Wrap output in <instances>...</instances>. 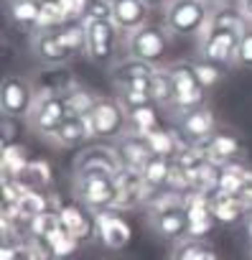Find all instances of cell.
Returning <instances> with one entry per match:
<instances>
[{"mask_svg": "<svg viewBox=\"0 0 252 260\" xmlns=\"http://www.w3.org/2000/svg\"><path fill=\"white\" fill-rule=\"evenodd\" d=\"M211 16L206 0H168L163 11V26L173 39H199Z\"/></svg>", "mask_w": 252, "mask_h": 260, "instance_id": "6da1fadb", "label": "cell"}, {"mask_svg": "<svg viewBox=\"0 0 252 260\" xmlns=\"http://www.w3.org/2000/svg\"><path fill=\"white\" fill-rule=\"evenodd\" d=\"M171 39L173 36L163 23H146L143 28H138L128 36L125 54L133 59H140V61H148L153 67H161L168 56Z\"/></svg>", "mask_w": 252, "mask_h": 260, "instance_id": "7a4b0ae2", "label": "cell"}, {"mask_svg": "<svg viewBox=\"0 0 252 260\" xmlns=\"http://www.w3.org/2000/svg\"><path fill=\"white\" fill-rule=\"evenodd\" d=\"M74 202H82L84 207H89L92 212H102V209H112L117 202V181L112 174H84V176H74Z\"/></svg>", "mask_w": 252, "mask_h": 260, "instance_id": "3957f363", "label": "cell"}, {"mask_svg": "<svg viewBox=\"0 0 252 260\" xmlns=\"http://www.w3.org/2000/svg\"><path fill=\"white\" fill-rule=\"evenodd\" d=\"M87 120L92 138L97 141H117L122 133H128V110L117 97H99Z\"/></svg>", "mask_w": 252, "mask_h": 260, "instance_id": "277c9868", "label": "cell"}, {"mask_svg": "<svg viewBox=\"0 0 252 260\" xmlns=\"http://www.w3.org/2000/svg\"><path fill=\"white\" fill-rule=\"evenodd\" d=\"M117 39L115 21H87V59L94 67L112 69L117 64Z\"/></svg>", "mask_w": 252, "mask_h": 260, "instance_id": "5b68a950", "label": "cell"}, {"mask_svg": "<svg viewBox=\"0 0 252 260\" xmlns=\"http://www.w3.org/2000/svg\"><path fill=\"white\" fill-rule=\"evenodd\" d=\"M69 107L64 97H54V94H39L36 105L31 110V115L26 117L31 133H36L44 141H51L56 136V130L61 127V122L66 120Z\"/></svg>", "mask_w": 252, "mask_h": 260, "instance_id": "8992f818", "label": "cell"}, {"mask_svg": "<svg viewBox=\"0 0 252 260\" xmlns=\"http://www.w3.org/2000/svg\"><path fill=\"white\" fill-rule=\"evenodd\" d=\"M36 97L39 92H36L33 79L8 74L3 79V89H0V110L13 120H26L36 105Z\"/></svg>", "mask_w": 252, "mask_h": 260, "instance_id": "52a82bcc", "label": "cell"}, {"mask_svg": "<svg viewBox=\"0 0 252 260\" xmlns=\"http://www.w3.org/2000/svg\"><path fill=\"white\" fill-rule=\"evenodd\" d=\"M242 34L237 31H201L199 36V59H206L222 69L237 67V46Z\"/></svg>", "mask_w": 252, "mask_h": 260, "instance_id": "ba28073f", "label": "cell"}, {"mask_svg": "<svg viewBox=\"0 0 252 260\" xmlns=\"http://www.w3.org/2000/svg\"><path fill=\"white\" fill-rule=\"evenodd\" d=\"M171 120H173V127L191 146L217 133V117H214V112L206 105L176 110V112H171Z\"/></svg>", "mask_w": 252, "mask_h": 260, "instance_id": "9c48e42d", "label": "cell"}, {"mask_svg": "<svg viewBox=\"0 0 252 260\" xmlns=\"http://www.w3.org/2000/svg\"><path fill=\"white\" fill-rule=\"evenodd\" d=\"M148 224L153 232L168 242H178L189 237V214H186V202L148 209Z\"/></svg>", "mask_w": 252, "mask_h": 260, "instance_id": "30bf717a", "label": "cell"}, {"mask_svg": "<svg viewBox=\"0 0 252 260\" xmlns=\"http://www.w3.org/2000/svg\"><path fill=\"white\" fill-rule=\"evenodd\" d=\"M168 72H171L173 84H176V102H173V107H168V112L204 105V92L206 89L196 79L194 61H176V64L168 67Z\"/></svg>", "mask_w": 252, "mask_h": 260, "instance_id": "8fae6325", "label": "cell"}, {"mask_svg": "<svg viewBox=\"0 0 252 260\" xmlns=\"http://www.w3.org/2000/svg\"><path fill=\"white\" fill-rule=\"evenodd\" d=\"M133 240V230L117 209H102L97 212V242H102L107 250H125Z\"/></svg>", "mask_w": 252, "mask_h": 260, "instance_id": "7c38bea8", "label": "cell"}, {"mask_svg": "<svg viewBox=\"0 0 252 260\" xmlns=\"http://www.w3.org/2000/svg\"><path fill=\"white\" fill-rule=\"evenodd\" d=\"M71 166H74V176H84V174H112L115 176L122 169L112 146H87L77 153Z\"/></svg>", "mask_w": 252, "mask_h": 260, "instance_id": "4fadbf2b", "label": "cell"}, {"mask_svg": "<svg viewBox=\"0 0 252 260\" xmlns=\"http://www.w3.org/2000/svg\"><path fill=\"white\" fill-rule=\"evenodd\" d=\"M59 217H61V224H64L82 245L97 240V212H92V209L84 207L82 202L64 204V207L59 209Z\"/></svg>", "mask_w": 252, "mask_h": 260, "instance_id": "5bb4252c", "label": "cell"}, {"mask_svg": "<svg viewBox=\"0 0 252 260\" xmlns=\"http://www.w3.org/2000/svg\"><path fill=\"white\" fill-rule=\"evenodd\" d=\"M112 148L120 158V166L122 169H130V171H143L146 164L153 158V151L146 141V136H138V133H122L117 141H112Z\"/></svg>", "mask_w": 252, "mask_h": 260, "instance_id": "9a60e30c", "label": "cell"}, {"mask_svg": "<svg viewBox=\"0 0 252 260\" xmlns=\"http://www.w3.org/2000/svg\"><path fill=\"white\" fill-rule=\"evenodd\" d=\"M196 148H201L214 164H237V161H242L244 158V146L239 143V138L237 136H232V133H227V130H217L214 136H209V138H204V141H199V143H194Z\"/></svg>", "mask_w": 252, "mask_h": 260, "instance_id": "2e32d148", "label": "cell"}, {"mask_svg": "<svg viewBox=\"0 0 252 260\" xmlns=\"http://www.w3.org/2000/svg\"><path fill=\"white\" fill-rule=\"evenodd\" d=\"M31 49H33V56L39 59L41 67L69 64V59H74L71 51L66 49V44L61 41L59 31H33Z\"/></svg>", "mask_w": 252, "mask_h": 260, "instance_id": "e0dca14e", "label": "cell"}, {"mask_svg": "<svg viewBox=\"0 0 252 260\" xmlns=\"http://www.w3.org/2000/svg\"><path fill=\"white\" fill-rule=\"evenodd\" d=\"M33 84L39 94H54V97H66L79 82L74 77V72L66 64H56V67H41L33 74Z\"/></svg>", "mask_w": 252, "mask_h": 260, "instance_id": "ac0fdd59", "label": "cell"}, {"mask_svg": "<svg viewBox=\"0 0 252 260\" xmlns=\"http://www.w3.org/2000/svg\"><path fill=\"white\" fill-rule=\"evenodd\" d=\"M186 214H189V237L194 240H206L217 224V217L211 212L209 197L206 194H186Z\"/></svg>", "mask_w": 252, "mask_h": 260, "instance_id": "d6986e66", "label": "cell"}, {"mask_svg": "<svg viewBox=\"0 0 252 260\" xmlns=\"http://www.w3.org/2000/svg\"><path fill=\"white\" fill-rule=\"evenodd\" d=\"M148 16H151V8L143 0H115L112 21L120 28V34H125V36H130L133 31L143 28L148 23Z\"/></svg>", "mask_w": 252, "mask_h": 260, "instance_id": "ffe728a7", "label": "cell"}, {"mask_svg": "<svg viewBox=\"0 0 252 260\" xmlns=\"http://www.w3.org/2000/svg\"><path fill=\"white\" fill-rule=\"evenodd\" d=\"M87 141H92L89 120L69 112L66 120L61 122V127L56 130V136H54L49 143H54L56 148H79V146H84Z\"/></svg>", "mask_w": 252, "mask_h": 260, "instance_id": "44dd1931", "label": "cell"}, {"mask_svg": "<svg viewBox=\"0 0 252 260\" xmlns=\"http://www.w3.org/2000/svg\"><path fill=\"white\" fill-rule=\"evenodd\" d=\"M156 69H158V67H153V64H148V61L125 56V59H120V61H117L112 69H107V72H110V79L115 82V87H120V84H133V82L151 79Z\"/></svg>", "mask_w": 252, "mask_h": 260, "instance_id": "7402d4cb", "label": "cell"}, {"mask_svg": "<svg viewBox=\"0 0 252 260\" xmlns=\"http://www.w3.org/2000/svg\"><path fill=\"white\" fill-rule=\"evenodd\" d=\"M148 92H151V100L156 107H173L176 102V84H173V77L168 72V67H158L148 82Z\"/></svg>", "mask_w": 252, "mask_h": 260, "instance_id": "603a6c76", "label": "cell"}, {"mask_svg": "<svg viewBox=\"0 0 252 260\" xmlns=\"http://www.w3.org/2000/svg\"><path fill=\"white\" fill-rule=\"evenodd\" d=\"M209 204H211V212H214L217 222H224V224H234L249 209L242 197H227V194H219V191L209 194Z\"/></svg>", "mask_w": 252, "mask_h": 260, "instance_id": "cb8c5ba5", "label": "cell"}, {"mask_svg": "<svg viewBox=\"0 0 252 260\" xmlns=\"http://www.w3.org/2000/svg\"><path fill=\"white\" fill-rule=\"evenodd\" d=\"M51 209L49 204V191H41V189H26L18 207H16V217L13 219H21L23 224H28L33 217H39L41 212Z\"/></svg>", "mask_w": 252, "mask_h": 260, "instance_id": "d4e9b609", "label": "cell"}, {"mask_svg": "<svg viewBox=\"0 0 252 260\" xmlns=\"http://www.w3.org/2000/svg\"><path fill=\"white\" fill-rule=\"evenodd\" d=\"M28 164H31V158H28V153L21 143H6L3 146V153H0V171H3V176L21 179Z\"/></svg>", "mask_w": 252, "mask_h": 260, "instance_id": "484cf974", "label": "cell"}, {"mask_svg": "<svg viewBox=\"0 0 252 260\" xmlns=\"http://www.w3.org/2000/svg\"><path fill=\"white\" fill-rule=\"evenodd\" d=\"M171 166H173V158H163V156H153L146 169L140 171L143 181L148 189L153 191H163L168 186V176H171Z\"/></svg>", "mask_w": 252, "mask_h": 260, "instance_id": "4316f807", "label": "cell"}, {"mask_svg": "<svg viewBox=\"0 0 252 260\" xmlns=\"http://www.w3.org/2000/svg\"><path fill=\"white\" fill-rule=\"evenodd\" d=\"M8 13H11V21H13L18 28L36 31L39 13H41V3H36V0H8Z\"/></svg>", "mask_w": 252, "mask_h": 260, "instance_id": "83f0119b", "label": "cell"}, {"mask_svg": "<svg viewBox=\"0 0 252 260\" xmlns=\"http://www.w3.org/2000/svg\"><path fill=\"white\" fill-rule=\"evenodd\" d=\"M148 82H151V79L133 82V84H120L115 97L122 102V107L128 110V112H133V110H138V107H146V105H153L151 92H148Z\"/></svg>", "mask_w": 252, "mask_h": 260, "instance_id": "f1b7e54d", "label": "cell"}, {"mask_svg": "<svg viewBox=\"0 0 252 260\" xmlns=\"http://www.w3.org/2000/svg\"><path fill=\"white\" fill-rule=\"evenodd\" d=\"M61 41L71 51V56H87V21H66L59 28Z\"/></svg>", "mask_w": 252, "mask_h": 260, "instance_id": "f546056e", "label": "cell"}, {"mask_svg": "<svg viewBox=\"0 0 252 260\" xmlns=\"http://www.w3.org/2000/svg\"><path fill=\"white\" fill-rule=\"evenodd\" d=\"M26 189H41V191H46L49 186H51V181H54V171H51V166H49V161H44V158H31V164L26 166V171H23V176L18 179Z\"/></svg>", "mask_w": 252, "mask_h": 260, "instance_id": "4dcf8cb0", "label": "cell"}, {"mask_svg": "<svg viewBox=\"0 0 252 260\" xmlns=\"http://www.w3.org/2000/svg\"><path fill=\"white\" fill-rule=\"evenodd\" d=\"M46 242H49V247H51V252H54V257L56 260H64V257H71L79 247H82V242L61 224V227H56L49 237H46Z\"/></svg>", "mask_w": 252, "mask_h": 260, "instance_id": "1f68e13d", "label": "cell"}, {"mask_svg": "<svg viewBox=\"0 0 252 260\" xmlns=\"http://www.w3.org/2000/svg\"><path fill=\"white\" fill-rule=\"evenodd\" d=\"M158 127V110L156 105H146V107H138L133 112H128V130L130 133H138V136H148L151 130Z\"/></svg>", "mask_w": 252, "mask_h": 260, "instance_id": "d6a6232c", "label": "cell"}, {"mask_svg": "<svg viewBox=\"0 0 252 260\" xmlns=\"http://www.w3.org/2000/svg\"><path fill=\"white\" fill-rule=\"evenodd\" d=\"M66 107H69V112L71 115H79V117H89L92 115V110H94V105H97V94L92 92V89H87V87H82V84H77L66 97Z\"/></svg>", "mask_w": 252, "mask_h": 260, "instance_id": "836d02e7", "label": "cell"}, {"mask_svg": "<svg viewBox=\"0 0 252 260\" xmlns=\"http://www.w3.org/2000/svg\"><path fill=\"white\" fill-rule=\"evenodd\" d=\"M66 23V16L61 11V6L56 3H41V13H39V23L36 31H59Z\"/></svg>", "mask_w": 252, "mask_h": 260, "instance_id": "e575fe53", "label": "cell"}, {"mask_svg": "<svg viewBox=\"0 0 252 260\" xmlns=\"http://www.w3.org/2000/svg\"><path fill=\"white\" fill-rule=\"evenodd\" d=\"M28 235H33V237H49L56 227H61V217H59V212H54V209H46V212H41L39 217H33L28 224Z\"/></svg>", "mask_w": 252, "mask_h": 260, "instance_id": "d590c367", "label": "cell"}, {"mask_svg": "<svg viewBox=\"0 0 252 260\" xmlns=\"http://www.w3.org/2000/svg\"><path fill=\"white\" fill-rule=\"evenodd\" d=\"M194 69H196V79H199V84H201L204 89L217 87V84L224 79V74H227V69H222V67H217V64L206 61V59L194 61Z\"/></svg>", "mask_w": 252, "mask_h": 260, "instance_id": "8d00e7d4", "label": "cell"}, {"mask_svg": "<svg viewBox=\"0 0 252 260\" xmlns=\"http://www.w3.org/2000/svg\"><path fill=\"white\" fill-rule=\"evenodd\" d=\"M115 13V0H89L84 21H112Z\"/></svg>", "mask_w": 252, "mask_h": 260, "instance_id": "74e56055", "label": "cell"}, {"mask_svg": "<svg viewBox=\"0 0 252 260\" xmlns=\"http://www.w3.org/2000/svg\"><path fill=\"white\" fill-rule=\"evenodd\" d=\"M237 67L252 69V26L242 34L239 46H237Z\"/></svg>", "mask_w": 252, "mask_h": 260, "instance_id": "f35d334b", "label": "cell"}, {"mask_svg": "<svg viewBox=\"0 0 252 260\" xmlns=\"http://www.w3.org/2000/svg\"><path fill=\"white\" fill-rule=\"evenodd\" d=\"M56 3L61 6L66 21H82L84 13H87V6H89V0H56Z\"/></svg>", "mask_w": 252, "mask_h": 260, "instance_id": "ab89813d", "label": "cell"}, {"mask_svg": "<svg viewBox=\"0 0 252 260\" xmlns=\"http://www.w3.org/2000/svg\"><path fill=\"white\" fill-rule=\"evenodd\" d=\"M206 3H209L211 8H217V6H239L242 0H206Z\"/></svg>", "mask_w": 252, "mask_h": 260, "instance_id": "60d3db41", "label": "cell"}, {"mask_svg": "<svg viewBox=\"0 0 252 260\" xmlns=\"http://www.w3.org/2000/svg\"><path fill=\"white\" fill-rule=\"evenodd\" d=\"M239 8L244 11V16H247V21L252 23V0H242V3H239Z\"/></svg>", "mask_w": 252, "mask_h": 260, "instance_id": "b9f144b4", "label": "cell"}, {"mask_svg": "<svg viewBox=\"0 0 252 260\" xmlns=\"http://www.w3.org/2000/svg\"><path fill=\"white\" fill-rule=\"evenodd\" d=\"M143 3L153 11V8H166V6H168V0H143Z\"/></svg>", "mask_w": 252, "mask_h": 260, "instance_id": "7bdbcfd3", "label": "cell"}, {"mask_svg": "<svg viewBox=\"0 0 252 260\" xmlns=\"http://www.w3.org/2000/svg\"><path fill=\"white\" fill-rule=\"evenodd\" d=\"M36 3H54V0H36Z\"/></svg>", "mask_w": 252, "mask_h": 260, "instance_id": "ee69618b", "label": "cell"}, {"mask_svg": "<svg viewBox=\"0 0 252 260\" xmlns=\"http://www.w3.org/2000/svg\"><path fill=\"white\" fill-rule=\"evenodd\" d=\"M217 260H222V257H217Z\"/></svg>", "mask_w": 252, "mask_h": 260, "instance_id": "f6af8a7d", "label": "cell"}, {"mask_svg": "<svg viewBox=\"0 0 252 260\" xmlns=\"http://www.w3.org/2000/svg\"><path fill=\"white\" fill-rule=\"evenodd\" d=\"M249 255H252V252H249Z\"/></svg>", "mask_w": 252, "mask_h": 260, "instance_id": "bcb514c9", "label": "cell"}]
</instances>
